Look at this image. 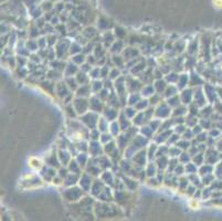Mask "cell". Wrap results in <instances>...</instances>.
<instances>
[{"label":"cell","mask_w":222,"mask_h":221,"mask_svg":"<svg viewBox=\"0 0 222 221\" xmlns=\"http://www.w3.org/2000/svg\"><path fill=\"white\" fill-rule=\"evenodd\" d=\"M212 4L215 9H222V0H212Z\"/></svg>","instance_id":"6da1fadb"},{"label":"cell","mask_w":222,"mask_h":221,"mask_svg":"<svg viewBox=\"0 0 222 221\" xmlns=\"http://www.w3.org/2000/svg\"><path fill=\"white\" fill-rule=\"evenodd\" d=\"M221 69H222V67H221Z\"/></svg>","instance_id":"7a4b0ae2"}]
</instances>
